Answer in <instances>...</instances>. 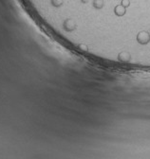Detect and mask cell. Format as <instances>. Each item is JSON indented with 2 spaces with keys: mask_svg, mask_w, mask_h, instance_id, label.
<instances>
[{
  "mask_svg": "<svg viewBox=\"0 0 150 159\" xmlns=\"http://www.w3.org/2000/svg\"><path fill=\"white\" fill-rule=\"evenodd\" d=\"M104 0H94L93 1V7L96 10H101L104 7Z\"/></svg>",
  "mask_w": 150,
  "mask_h": 159,
  "instance_id": "3",
  "label": "cell"
},
{
  "mask_svg": "<svg viewBox=\"0 0 150 159\" xmlns=\"http://www.w3.org/2000/svg\"><path fill=\"white\" fill-rule=\"evenodd\" d=\"M125 13H126V9L124 7H123L121 4L115 6V8H114V14H115V15L119 16V17H122V16H124L125 14Z\"/></svg>",
  "mask_w": 150,
  "mask_h": 159,
  "instance_id": "2",
  "label": "cell"
},
{
  "mask_svg": "<svg viewBox=\"0 0 150 159\" xmlns=\"http://www.w3.org/2000/svg\"><path fill=\"white\" fill-rule=\"evenodd\" d=\"M136 40L140 45H147L150 42V34L145 30H142L137 34Z\"/></svg>",
  "mask_w": 150,
  "mask_h": 159,
  "instance_id": "1",
  "label": "cell"
},
{
  "mask_svg": "<svg viewBox=\"0 0 150 159\" xmlns=\"http://www.w3.org/2000/svg\"><path fill=\"white\" fill-rule=\"evenodd\" d=\"M121 5L126 9V8H128V7L130 6V1H129V0H122V1H121Z\"/></svg>",
  "mask_w": 150,
  "mask_h": 159,
  "instance_id": "4",
  "label": "cell"
}]
</instances>
